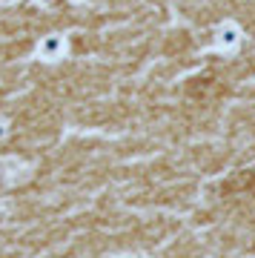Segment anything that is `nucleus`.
<instances>
[{
    "label": "nucleus",
    "instance_id": "obj_1",
    "mask_svg": "<svg viewBox=\"0 0 255 258\" xmlns=\"http://www.w3.org/2000/svg\"><path fill=\"white\" fill-rule=\"evenodd\" d=\"M221 43H224V46H235L238 43V29L235 26H224L221 29Z\"/></svg>",
    "mask_w": 255,
    "mask_h": 258
}]
</instances>
